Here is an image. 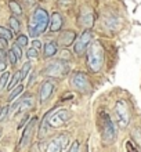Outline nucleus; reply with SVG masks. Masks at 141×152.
<instances>
[{"instance_id":"nucleus-9","label":"nucleus","mask_w":141,"mask_h":152,"mask_svg":"<svg viewBox=\"0 0 141 152\" xmlns=\"http://www.w3.org/2000/svg\"><path fill=\"white\" fill-rule=\"evenodd\" d=\"M115 112H116L119 127H122V129L127 127V124L130 123V113H129V108H127L126 101H123V100L118 101L116 107H115Z\"/></svg>"},{"instance_id":"nucleus-33","label":"nucleus","mask_w":141,"mask_h":152,"mask_svg":"<svg viewBox=\"0 0 141 152\" xmlns=\"http://www.w3.org/2000/svg\"><path fill=\"white\" fill-rule=\"evenodd\" d=\"M32 47H35V48H37V50H39V48L42 47V43L39 42V40H33V42H32Z\"/></svg>"},{"instance_id":"nucleus-10","label":"nucleus","mask_w":141,"mask_h":152,"mask_svg":"<svg viewBox=\"0 0 141 152\" xmlns=\"http://www.w3.org/2000/svg\"><path fill=\"white\" fill-rule=\"evenodd\" d=\"M94 21H96V18H94L93 11H91L89 7H83V8H82L80 17H79V22H80L82 26H83V28H86V29H90L94 25Z\"/></svg>"},{"instance_id":"nucleus-3","label":"nucleus","mask_w":141,"mask_h":152,"mask_svg":"<svg viewBox=\"0 0 141 152\" xmlns=\"http://www.w3.org/2000/svg\"><path fill=\"white\" fill-rule=\"evenodd\" d=\"M69 83L73 90H76L82 94H89L91 91V84L85 72H73L69 79Z\"/></svg>"},{"instance_id":"nucleus-30","label":"nucleus","mask_w":141,"mask_h":152,"mask_svg":"<svg viewBox=\"0 0 141 152\" xmlns=\"http://www.w3.org/2000/svg\"><path fill=\"white\" fill-rule=\"evenodd\" d=\"M7 60H8L7 53L4 51V48H0V61H1V62H6Z\"/></svg>"},{"instance_id":"nucleus-25","label":"nucleus","mask_w":141,"mask_h":152,"mask_svg":"<svg viewBox=\"0 0 141 152\" xmlns=\"http://www.w3.org/2000/svg\"><path fill=\"white\" fill-rule=\"evenodd\" d=\"M26 57H28V58H37V57H39V50L35 48V47L28 48V51H26Z\"/></svg>"},{"instance_id":"nucleus-16","label":"nucleus","mask_w":141,"mask_h":152,"mask_svg":"<svg viewBox=\"0 0 141 152\" xmlns=\"http://www.w3.org/2000/svg\"><path fill=\"white\" fill-rule=\"evenodd\" d=\"M58 51V43L57 42H47L43 47V56L46 58H50V57H54Z\"/></svg>"},{"instance_id":"nucleus-5","label":"nucleus","mask_w":141,"mask_h":152,"mask_svg":"<svg viewBox=\"0 0 141 152\" xmlns=\"http://www.w3.org/2000/svg\"><path fill=\"white\" fill-rule=\"evenodd\" d=\"M71 118H72V113L68 109H58L56 112L47 115V124L50 129H58L64 126Z\"/></svg>"},{"instance_id":"nucleus-24","label":"nucleus","mask_w":141,"mask_h":152,"mask_svg":"<svg viewBox=\"0 0 141 152\" xmlns=\"http://www.w3.org/2000/svg\"><path fill=\"white\" fill-rule=\"evenodd\" d=\"M7 57H8V61H10V64H11V65H15L17 62H18V60H20V58L17 57L15 53L12 51V48L7 51Z\"/></svg>"},{"instance_id":"nucleus-21","label":"nucleus","mask_w":141,"mask_h":152,"mask_svg":"<svg viewBox=\"0 0 141 152\" xmlns=\"http://www.w3.org/2000/svg\"><path fill=\"white\" fill-rule=\"evenodd\" d=\"M8 24H10V26H11V29L14 31V32H20L21 24H20V21L17 20L15 17H11V18L8 20Z\"/></svg>"},{"instance_id":"nucleus-35","label":"nucleus","mask_w":141,"mask_h":152,"mask_svg":"<svg viewBox=\"0 0 141 152\" xmlns=\"http://www.w3.org/2000/svg\"><path fill=\"white\" fill-rule=\"evenodd\" d=\"M0 136H1V130H0Z\"/></svg>"},{"instance_id":"nucleus-29","label":"nucleus","mask_w":141,"mask_h":152,"mask_svg":"<svg viewBox=\"0 0 141 152\" xmlns=\"http://www.w3.org/2000/svg\"><path fill=\"white\" fill-rule=\"evenodd\" d=\"M68 152H80V145L77 141H75L72 145H71V148L68 149Z\"/></svg>"},{"instance_id":"nucleus-31","label":"nucleus","mask_w":141,"mask_h":152,"mask_svg":"<svg viewBox=\"0 0 141 152\" xmlns=\"http://www.w3.org/2000/svg\"><path fill=\"white\" fill-rule=\"evenodd\" d=\"M68 58H69V51L65 48L64 51L61 53V60H68Z\"/></svg>"},{"instance_id":"nucleus-12","label":"nucleus","mask_w":141,"mask_h":152,"mask_svg":"<svg viewBox=\"0 0 141 152\" xmlns=\"http://www.w3.org/2000/svg\"><path fill=\"white\" fill-rule=\"evenodd\" d=\"M35 123H36V118H32V120L28 123V126L25 127V132L24 134H22V137H21V140H20V149L25 148L26 145L31 142V133L33 132V127H35Z\"/></svg>"},{"instance_id":"nucleus-22","label":"nucleus","mask_w":141,"mask_h":152,"mask_svg":"<svg viewBox=\"0 0 141 152\" xmlns=\"http://www.w3.org/2000/svg\"><path fill=\"white\" fill-rule=\"evenodd\" d=\"M0 37H4V39H12V31H10L8 28H4V26H0Z\"/></svg>"},{"instance_id":"nucleus-27","label":"nucleus","mask_w":141,"mask_h":152,"mask_svg":"<svg viewBox=\"0 0 141 152\" xmlns=\"http://www.w3.org/2000/svg\"><path fill=\"white\" fill-rule=\"evenodd\" d=\"M8 111H10V108H8V105H6V107H3V108L0 109V122H3L4 118L7 116Z\"/></svg>"},{"instance_id":"nucleus-4","label":"nucleus","mask_w":141,"mask_h":152,"mask_svg":"<svg viewBox=\"0 0 141 152\" xmlns=\"http://www.w3.org/2000/svg\"><path fill=\"white\" fill-rule=\"evenodd\" d=\"M100 122H101V132H102V141L105 144L112 142L115 140V136H116V130H115V126H113L108 113L105 112L101 113Z\"/></svg>"},{"instance_id":"nucleus-20","label":"nucleus","mask_w":141,"mask_h":152,"mask_svg":"<svg viewBox=\"0 0 141 152\" xmlns=\"http://www.w3.org/2000/svg\"><path fill=\"white\" fill-rule=\"evenodd\" d=\"M8 82H10V73L4 71L3 75L0 76V90H3L4 87H7Z\"/></svg>"},{"instance_id":"nucleus-13","label":"nucleus","mask_w":141,"mask_h":152,"mask_svg":"<svg viewBox=\"0 0 141 152\" xmlns=\"http://www.w3.org/2000/svg\"><path fill=\"white\" fill-rule=\"evenodd\" d=\"M75 39H76V33L73 32V31H65V32H62L60 35L58 44L66 48L68 46H71V44L75 42Z\"/></svg>"},{"instance_id":"nucleus-7","label":"nucleus","mask_w":141,"mask_h":152,"mask_svg":"<svg viewBox=\"0 0 141 152\" xmlns=\"http://www.w3.org/2000/svg\"><path fill=\"white\" fill-rule=\"evenodd\" d=\"M91 39H93L91 31H90V29H86L85 32L76 39V42L73 43V53H75L76 56H82V54L90 47Z\"/></svg>"},{"instance_id":"nucleus-11","label":"nucleus","mask_w":141,"mask_h":152,"mask_svg":"<svg viewBox=\"0 0 141 152\" xmlns=\"http://www.w3.org/2000/svg\"><path fill=\"white\" fill-rule=\"evenodd\" d=\"M54 88H56V86H54V83H53L51 80H46V82H43L40 86V91H39V101H40L42 104L43 102H46V101L51 97L53 91H54Z\"/></svg>"},{"instance_id":"nucleus-14","label":"nucleus","mask_w":141,"mask_h":152,"mask_svg":"<svg viewBox=\"0 0 141 152\" xmlns=\"http://www.w3.org/2000/svg\"><path fill=\"white\" fill-rule=\"evenodd\" d=\"M62 24H64V20H62V15L60 12H53L51 17H50V31L51 32H58L62 28Z\"/></svg>"},{"instance_id":"nucleus-28","label":"nucleus","mask_w":141,"mask_h":152,"mask_svg":"<svg viewBox=\"0 0 141 152\" xmlns=\"http://www.w3.org/2000/svg\"><path fill=\"white\" fill-rule=\"evenodd\" d=\"M11 48H12V51L17 54V57H18V58H21V57H22V50H21V46H18V44L15 43Z\"/></svg>"},{"instance_id":"nucleus-2","label":"nucleus","mask_w":141,"mask_h":152,"mask_svg":"<svg viewBox=\"0 0 141 152\" xmlns=\"http://www.w3.org/2000/svg\"><path fill=\"white\" fill-rule=\"evenodd\" d=\"M104 47L100 42H93L90 44L89 50H87V66L91 72H98L101 71L102 65H104Z\"/></svg>"},{"instance_id":"nucleus-19","label":"nucleus","mask_w":141,"mask_h":152,"mask_svg":"<svg viewBox=\"0 0 141 152\" xmlns=\"http://www.w3.org/2000/svg\"><path fill=\"white\" fill-rule=\"evenodd\" d=\"M22 91H24V86H22V84H18V86H15V87L11 90V94L8 96V101H10V102H11V101H14Z\"/></svg>"},{"instance_id":"nucleus-1","label":"nucleus","mask_w":141,"mask_h":152,"mask_svg":"<svg viewBox=\"0 0 141 152\" xmlns=\"http://www.w3.org/2000/svg\"><path fill=\"white\" fill-rule=\"evenodd\" d=\"M50 26V17L43 7H37L29 18L28 32L31 37H37L45 33Z\"/></svg>"},{"instance_id":"nucleus-34","label":"nucleus","mask_w":141,"mask_h":152,"mask_svg":"<svg viewBox=\"0 0 141 152\" xmlns=\"http://www.w3.org/2000/svg\"><path fill=\"white\" fill-rule=\"evenodd\" d=\"M4 69H6V62L0 61V72H4Z\"/></svg>"},{"instance_id":"nucleus-15","label":"nucleus","mask_w":141,"mask_h":152,"mask_svg":"<svg viewBox=\"0 0 141 152\" xmlns=\"http://www.w3.org/2000/svg\"><path fill=\"white\" fill-rule=\"evenodd\" d=\"M32 105H33V100H32V97L28 96V97H25V98H22V100H20L18 102H17L14 107H12V111L14 112H22V111H25V109H29V108H32Z\"/></svg>"},{"instance_id":"nucleus-32","label":"nucleus","mask_w":141,"mask_h":152,"mask_svg":"<svg viewBox=\"0 0 141 152\" xmlns=\"http://www.w3.org/2000/svg\"><path fill=\"white\" fill-rule=\"evenodd\" d=\"M6 47H7V39L0 37V48H6Z\"/></svg>"},{"instance_id":"nucleus-17","label":"nucleus","mask_w":141,"mask_h":152,"mask_svg":"<svg viewBox=\"0 0 141 152\" xmlns=\"http://www.w3.org/2000/svg\"><path fill=\"white\" fill-rule=\"evenodd\" d=\"M22 79H24V77H22V72H21V71H17V72L14 73V76L11 77V80L8 82L7 88H8V90H12L15 86H18V83H20Z\"/></svg>"},{"instance_id":"nucleus-18","label":"nucleus","mask_w":141,"mask_h":152,"mask_svg":"<svg viewBox=\"0 0 141 152\" xmlns=\"http://www.w3.org/2000/svg\"><path fill=\"white\" fill-rule=\"evenodd\" d=\"M8 7L11 10V12L14 15H22V7H21V4L15 0H10L8 1Z\"/></svg>"},{"instance_id":"nucleus-26","label":"nucleus","mask_w":141,"mask_h":152,"mask_svg":"<svg viewBox=\"0 0 141 152\" xmlns=\"http://www.w3.org/2000/svg\"><path fill=\"white\" fill-rule=\"evenodd\" d=\"M31 68H32V64H31V62H25L24 65H22V71H21V72H22V77H26V75H28L29 73V71H31Z\"/></svg>"},{"instance_id":"nucleus-6","label":"nucleus","mask_w":141,"mask_h":152,"mask_svg":"<svg viewBox=\"0 0 141 152\" xmlns=\"http://www.w3.org/2000/svg\"><path fill=\"white\" fill-rule=\"evenodd\" d=\"M69 71V65L65 62V60H54L47 65V68L45 71V75L50 76V77H62L66 75Z\"/></svg>"},{"instance_id":"nucleus-8","label":"nucleus","mask_w":141,"mask_h":152,"mask_svg":"<svg viewBox=\"0 0 141 152\" xmlns=\"http://www.w3.org/2000/svg\"><path fill=\"white\" fill-rule=\"evenodd\" d=\"M69 136L66 133H61L57 137H54L46 147V152H64L68 147Z\"/></svg>"},{"instance_id":"nucleus-23","label":"nucleus","mask_w":141,"mask_h":152,"mask_svg":"<svg viewBox=\"0 0 141 152\" xmlns=\"http://www.w3.org/2000/svg\"><path fill=\"white\" fill-rule=\"evenodd\" d=\"M15 43L18 44V46H21V47L28 46V37H26V35H18L15 39Z\"/></svg>"}]
</instances>
